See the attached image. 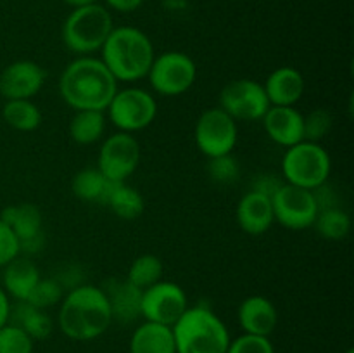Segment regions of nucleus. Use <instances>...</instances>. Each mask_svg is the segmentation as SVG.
<instances>
[{
  "instance_id": "obj_4",
  "label": "nucleus",
  "mask_w": 354,
  "mask_h": 353,
  "mask_svg": "<svg viewBox=\"0 0 354 353\" xmlns=\"http://www.w3.org/2000/svg\"><path fill=\"white\" fill-rule=\"evenodd\" d=\"M171 329L176 353H227L230 345L227 325L207 305L187 308Z\"/></svg>"
},
{
  "instance_id": "obj_9",
  "label": "nucleus",
  "mask_w": 354,
  "mask_h": 353,
  "mask_svg": "<svg viewBox=\"0 0 354 353\" xmlns=\"http://www.w3.org/2000/svg\"><path fill=\"white\" fill-rule=\"evenodd\" d=\"M194 141L207 159L230 154L239 141L237 121L221 107H209L197 118Z\"/></svg>"
},
{
  "instance_id": "obj_17",
  "label": "nucleus",
  "mask_w": 354,
  "mask_h": 353,
  "mask_svg": "<svg viewBox=\"0 0 354 353\" xmlns=\"http://www.w3.org/2000/svg\"><path fill=\"white\" fill-rule=\"evenodd\" d=\"M237 318L245 334L266 336L268 338L275 331L279 314H277V308L272 303V300L261 296V294H252L239 305Z\"/></svg>"
},
{
  "instance_id": "obj_5",
  "label": "nucleus",
  "mask_w": 354,
  "mask_h": 353,
  "mask_svg": "<svg viewBox=\"0 0 354 353\" xmlns=\"http://www.w3.org/2000/svg\"><path fill=\"white\" fill-rule=\"evenodd\" d=\"M113 28V16L100 2L75 7L62 23V44L76 55H93L100 52Z\"/></svg>"
},
{
  "instance_id": "obj_23",
  "label": "nucleus",
  "mask_w": 354,
  "mask_h": 353,
  "mask_svg": "<svg viewBox=\"0 0 354 353\" xmlns=\"http://www.w3.org/2000/svg\"><path fill=\"white\" fill-rule=\"evenodd\" d=\"M0 220L9 225V228L16 234L19 242L44 232L41 211L31 203L10 204V206L3 208L2 213H0Z\"/></svg>"
},
{
  "instance_id": "obj_15",
  "label": "nucleus",
  "mask_w": 354,
  "mask_h": 353,
  "mask_svg": "<svg viewBox=\"0 0 354 353\" xmlns=\"http://www.w3.org/2000/svg\"><path fill=\"white\" fill-rule=\"evenodd\" d=\"M261 121L266 135L282 147L304 141V114L294 106H270Z\"/></svg>"
},
{
  "instance_id": "obj_36",
  "label": "nucleus",
  "mask_w": 354,
  "mask_h": 353,
  "mask_svg": "<svg viewBox=\"0 0 354 353\" xmlns=\"http://www.w3.org/2000/svg\"><path fill=\"white\" fill-rule=\"evenodd\" d=\"M283 183H286L283 179H280L275 173H259V175H256L254 179H252L249 190H254V192L263 194V196L272 199V197L275 196L277 190H279Z\"/></svg>"
},
{
  "instance_id": "obj_14",
  "label": "nucleus",
  "mask_w": 354,
  "mask_h": 353,
  "mask_svg": "<svg viewBox=\"0 0 354 353\" xmlns=\"http://www.w3.org/2000/svg\"><path fill=\"white\" fill-rule=\"evenodd\" d=\"M47 73L31 59L10 62L0 73V96L6 100L33 99L45 85Z\"/></svg>"
},
{
  "instance_id": "obj_21",
  "label": "nucleus",
  "mask_w": 354,
  "mask_h": 353,
  "mask_svg": "<svg viewBox=\"0 0 354 353\" xmlns=\"http://www.w3.org/2000/svg\"><path fill=\"white\" fill-rule=\"evenodd\" d=\"M130 353H176L173 329L145 320L133 331Z\"/></svg>"
},
{
  "instance_id": "obj_8",
  "label": "nucleus",
  "mask_w": 354,
  "mask_h": 353,
  "mask_svg": "<svg viewBox=\"0 0 354 353\" xmlns=\"http://www.w3.org/2000/svg\"><path fill=\"white\" fill-rule=\"evenodd\" d=\"M147 78L156 93L176 97L192 89L197 78V66L185 52L166 51L161 55H156Z\"/></svg>"
},
{
  "instance_id": "obj_3",
  "label": "nucleus",
  "mask_w": 354,
  "mask_h": 353,
  "mask_svg": "<svg viewBox=\"0 0 354 353\" xmlns=\"http://www.w3.org/2000/svg\"><path fill=\"white\" fill-rule=\"evenodd\" d=\"M154 57L151 38L133 26L113 28L100 48V59L116 82L133 83L147 78Z\"/></svg>"
},
{
  "instance_id": "obj_33",
  "label": "nucleus",
  "mask_w": 354,
  "mask_h": 353,
  "mask_svg": "<svg viewBox=\"0 0 354 353\" xmlns=\"http://www.w3.org/2000/svg\"><path fill=\"white\" fill-rule=\"evenodd\" d=\"M0 353H33V339L23 329L7 322L0 329Z\"/></svg>"
},
{
  "instance_id": "obj_12",
  "label": "nucleus",
  "mask_w": 354,
  "mask_h": 353,
  "mask_svg": "<svg viewBox=\"0 0 354 353\" xmlns=\"http://www.w3.org/2000/svg\"><path fill=\"white\" fill-rule=\"evenodd\" d=\"M273 217L289 230H306L313 227L318 215V204L311 190L283 183L272 197Z\"/></svg>"
},
{
  "instance_id": "obj_39",
  "label": "nucleus",
  "mask_w": 354,
  "mask_h": 353,
  "mask_svg": "<svg viewBox=\"0 0 354 353\" xmlns=\"http://www.w3.org/2000/svg\"><path fill=\"white\" fill-rule=\"evenodd\" d=\"M9 314H10V301L7 296L6 291L0 286V329L9 322Z\"/></svg>"
},
{
  "instance_id": "obj_29",
  "label": "nucleus",
  "mask_w": 354,
  "mask_h": 353,
  "mask_svg": "<svg viewBox=\"0 0 354 353\" xmlns=\"http://www.w3.org/2000/svg\"><path fill=\"white\" fill-rule=\"evenodd\" d=\"M162 270H165V266H162L161 258L152 255V253H145V255L137 256L131 262L127 273V280H130L133 286L144 291L162 279Z\"/></svg>"
},
{
  "instance_id": "obj_1",
  "label": "nucleus",
  "mask_w": 354,
  "mask_h": 353,
  "mask_svg": "<svg viewBox=\"0 0 354 353\" xmlns=\"http://www.w3.org/2000/svg\"><path fill=\"white\" fill-rule=\"evenodd\" d=\"M116 90V78L93 55H78L59 76L61 99L75 111H106Z\"/></svg>"
},
{
  "instance_id": "obj_16",
  "label": "nucleus",
  "mask_w": 354,
  "mask_h": 353,
  "mask_svg": "<svg viewBox=\"0 0 354 353\" xmlns=\"http://www.w3.org/2000/svg\"><path fill=\"white\" fill-rule=\"evenodd\" d=\"M100 287L109 301L113 320L131 324L142 317V289L127 280V277L124 279L111 277L104 280Z\"/></svg>"
},
{
  "instance_id": "obj_34",
  "label": "nucleus",
  "mask_w": 354,
  "mask_h": 353,
  "mask_svg": "<svg viewBox=\"0 0 354 353\" xmlns=\"http://www.w3.org/2000/svg\"><path fill=\"white\" fill-rule=\"evenodd\" d=\"M227 353H275L272 341L266 336L242 334L230 341Z\"/></svg>"
},
{
  "instance_id": "obj_35",
  "label": "nucleus",
  "mask_w": 354,
  "mask_h": 353,
  "mask_svg": "<svg viewBox=\"0 0 354 353\" xmlns=\"http://www.w3.org/2000/svg\"><path fill=\"white\" fill-rule=\"evenodd\" d=\"M19 255V239L10 230L9 225L0 220V269Z\"/></svg>"
},
{
  "instance_id": "obj_2",
  "label": "nucleus",
  "mask_w": 354,
  "mask_h": 353,
  "mask_svg": "<svg viewBox=\"0 0 354 353\" xmlns=\"http://www.w3.org/2000/svg\"><path fill=\"white\" fill-rule=\"evenodd\" d=\"M59 305V329L73 341L99 338L113 322L109 301L100 286L82 284L68 291Z\"/></svg>"
},
{
  "instance_id": "obj_28",
  "label": "nucleus",
  "mask_w": 354,
  "mask_h": 353,
  "mask_svg": "<svg viewBox=\"0 0 354 353\" xmlns=\"http://www.w3.org/2000/svg\"><path fill=\"white\" fill-rule=\"evenodd\" d=\"M313 227L324 239L341 241L348 237L351 232V217L341 206L327 208V210L318 211Z\"/></svg>"
},
{
  "instance_id": "obj_11",
  "label": "nucleus",
  "mask_w": 354,
  "mask_h": 353,
  "mask_svg": "<svg viewBox=\"0 0 354 353\" xmlns=\"http://www.w3.org/2000/svg\"><path fill=\"white\" fill-rule=\"evenodd\" d=\"M235 121H258L270 107L263 83L251 78L232 80L221 89L220 106Z\"/></svg>"
},
{
  "instance_id": "obj_27",
  "label": "nucleus",
  "mask_w": 354,
  "mask_h": 353,
  "mask_svg": "<svg viewBox=\"0 0 354 353\" xmlns=\"http://www.w3.org/2000/svg\"><path fill=\"white\" fill-rule=\"evenodd\" d=\"M2 118L17 132H33L41 125V111L31 99L6 100Z\"/></svg>"
},
{
  "instance_id": "obj_37",
  "label": "nucleus",
  "mask_w": 354,
  "mask_h": 353,
  "mask_svg": "<svg viewBox=\"0 0 354 353\" xmlns=\"http://www.w3.org/2000/svg\"><path fill=\"white\" fill-rule=\"evenodd\" d=\"M54 279L61 284L66 293L85 284V275H83V270L78 265H66L61 270V273H57Z\"/></svg>"
},
{
  "instance_id": "obj_24",
  "label": "nucleus",
  "mask_w": 354,
  "mask_h": 353,
  "mask_svg": "<svg viewBox=\"0 0 354 353\" xmlns=\"http://www.w3.org/2000/svg\"><path fill=\"white\" fill-rule=\"evenodd\" d=\"M114 183L111 182L107 176L99 168H83L73 176L71 180V190L78 199L85 201V203H95V204H106L107 197H109L111 190H113Z\"/></svg>"
},
{
  "instance_id": "obj_22",
  "label": "nucleus",
  "mask_w": 354,
  "mask_h": 353,
  "mask_svg": "<svg viewBox=\"0 0 354 353\" xmlns=\"http://www.w3.org/2000/svg\"><path fill=\"white\" fill-rule=\"evenodd\" d=\"M9 324L17 325L23 329L31 339H47L52 334L54 329V322H52L50 315L47 310L33 307L28 301H16V305H10V314H9Z\"/></svg>"
},
{
  "instance_id": "obj_18",
  "label": "nucleus",
  "mask_w": 354,
  "mask_h": 353,
  "mask_svg": "<svg viewBox=\"0 0 354 353\" xmlns=\"http://www.w3.org/2000/svg\"><path fill=\"white\" fill-rule=\"evenodd\" d=\"M235 218H237L239 227L245 234L263 235L270 230V227L275 221L272 199L263 196V194L254 192V190H248L239 201Z\"/></svg>"
},
{
  "instance_id": "obj_10",
  "label": "nucleus",
  "mask_w": 354,
  "mask_h": 353,
  "mask_svg": "<svg viewBox=\"0 0 354 353\" xmlns=\"http://www.w3.org/2000/svg\"><path fill=\"white\" fill-rule=\"evenodd\" d=\"M140 144L133 134L116 132L102 142L97 156V168L111 182H127L140 165Z\"/></svg>"
},
{
  "instance_id": "obj_42",
  "label": "nucleus",
  "mask_w": 354,
  "mask_h": 353,
  "mask_svg": "<svg viewBox=\"0 0 354 353\" xmlns=\"http://www.w3.org/2000/svg\"><path fill=\"white\" fill-rule=\"evenodd\" d=\"M346 353H354V350H348V352H346Z\"/></svg>"
},
{
  "instance_id": "obj_25",
  "label": "nucleus",
  "mask_w": 354,
  "mask_h": 353,
  "mask_svg": "<svg viewBox=\"0 0 354 353\" xmlns=\"http://www.w3.org/2000/svg\"><path fill=\"white\" fill-rule=\"evenodd\" d=\"M106 111H75L69 121V137L80 145L95 144L106 132Z\"/></svg>"
},
{
  "instance_id": "obj_7",
  "label": "nucleus",
  "mask_w": 354,
  "mask_h": 353,
  "mask_svg": "<svg viewBox=\"0 0 354 353\" xmlns=\"http://www.w3.org/2000/svg\"><path fill=\"white\" fill-rule=\"evenodd\" d=\"M106 116L118 132L135 134L147 128L158 116V102L151 92L138 87L118 89L106 109Z\"/></svg>"
},
{
  "instance_id": "obj_13",
  "label": "nucleus",
  "mask_w": 354,
  "mask_h": 353,
  "mask_svg": "<svg viewBox=\"0 0 354 353\" xmlns=\"http://www.w3.org/2000/svg\"><path fill=\"white\" fill-rule=\"evenodd\" d=\"M189 308L187 294L178 284L159 280L142 291V318L173 327Z\"/></svg>"
},
{
  "instance_id": "obj_30",
  "label": "nucleus",
  "mask_w": 354,
  "mask_h": 353,
  "mask_svg": "<svg viewBox=\"0 0 354 353\" xmlns=\"http://www.w3.org/2000/svg\"><path fill=\"white\" fill-rule=\"evenodd\" d=\"M64 294L66 291L62 289V286L54 277H40V280L33 287V291H31L26 301L30 305H33V307L47 310V308L61 303Z\"/></svg>"
},
{
  "instance_id": "obj_38",
  "label": "nucleus",
  "mask_w": 354,
  "mask_h": 353,
  "mask_svg": "<svg viewBox=\"0 0 354 353\" xmlns=\"http://www.w3.org/2000/svg\"><path fill=\"white\" fill-rule=\"evenodd\" d=\"M104 3H106L107 9H113V10H116V12L128 14V12H133V10L140 9L142 3H144V0H104Z\"/></svg>"
},
{
  "instance_id": "obj_32",
  "label": "nucleus",
  "mask_w": 354,
  "mask_h": 353,
  "mask_svg": "<svg viewBox=\"0 0 354 353\" xmlns=\"http://www.w3.org/2000/svg\"><path fill=\"white\" fill-rule=\"evenodd\" d=\"M332 125H334V118H332L330 111L324 109V107L313 109L304 116V141L320 144L322 138L330 134Z\"/></svg>"
},
{
  "instance_id": "obj_41",
  "label": "nucleus",
  "mask_w": 354,
  "mask_h": 353,
  "mask_svg": "<svg viewBox=\"0 0 354 353\" xmlns=\"http://www.w3.org/2000/svg\"><path fill=\"white\" fill-rule=\"evenodd\" d=\"M64 3H68L69 7H82V6H88V3H97L100 2V0H62Z\"/></svg>"
},
{
  "instance_id": "obj_6",
  "label": "nucleus",
  "mask_w": 354,
  "mask_h": 353,
  "mask_svg": "<svg viewBox=\"0 0 354 353\" xmlns=\"http://www.w3.org/2000/svg\"><path fill=\"white\" fill-rule=\"evenodd\" d=\"M332 159L318 142L303 141L286 149L282 159V179L286 183L315 190L328 182Z\"/></svg>"
},
{
  "instance_id": "obj_26",
  "label": "nucleus",
  "mask_w": 354,
  "mask_h": 353,
  "mask_svg": "<svg viewBox=\"0 0 354 353\" xmlns=\"http://www.w3.org/2000/svg\"><path fill=\"white\" fill-rule=\"evenodd\" d=\"M106 206L121 220H137L145 210V199L140 190L128 185L127 182L114 183L109 197L106 201Z\"/></svg>"
},
{
  "instance_id": "obj_40",
  "label": "nucleus",
  "mask_w": 354,
  "mask_h": 353,
  "mask_svg": "<svg viewBox=\"0 0 354 353\" xmlns=\"http://www.w3.org/2000/svg\"><path fill=\"white\" fill-rule=\"evenodd\" d=\"M162 6L168 10H173V12H180V10H185L187 6H189V0H161Z\"/></svg>"
},
{
  "instance_id": "obj_20",
  "label": "nucleus",
  "mask_w": 354,
  "mask_h": 353,
  "mask_svg": "<svg viewBox=\"0 0 354 353\" xmlns=\"http://www.w3.org/2000/svg\"><path fill=\"white\" fill-rule=\"evenodd\" d=\"M2 289L16 301H26L33 287L40 280V270L30 256H16L2 266Z\"/></svg>"
},
{
  "instance_id": "obj_31",
  "label": "nucleus",
  "mask_w": 354,
  "mask_h": 353,
  "mask_svg": "<svg viewBox=\"0 0 354 353\" xmlns=\"http://www.w3.org/2000/svg\"><path fill=\"white\" fill-rule=\"evenodd\" d=\"M207 175L220 185H230V183L237 182L241 176V165L232 152L209 158L207 159Z\"/></svg>"
},
{
  "instance_id": "obj_19",
  "label": "nucleus",
  "mask_w": 354,
  "mask_h": 353,
  "mask_svg": "<svg viewBox=\"0 0 354 353\" xmlns=\"http://www.w3.org/2000/svg\"><path fill=\"white\" fill-rule=\"evenodd\" d=\"M270 106H296L304 93V76L292 66H280L263 83Z\"/></svg>"
}]
</instances>
